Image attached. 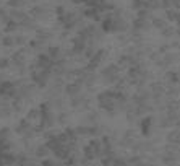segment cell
I'll return each instance as SVG.
<instances>
[{
    "instance_id": "52a82bcc",
    "label": "cell",
    "mask_w": 180,
    "mask_h": 166,
    "mask_svg": "<svg viewBox=\"0 0 180 166\" xmlns=\"http://www.w3.org/2000/svg\"><path fill=\"white\" fill-rule=\"evenodd\" d=\"M172 33H174V31H172L171 28H165L164 29V34H172Z\"/></svg>"
},
{
    "instance_id": "277c9868",
    "label": "cell",
    "mask_w": 180,
    "mask_h": 166,
    "mask_svg": "<svg viewBox=\"0 0 180 166\" xmlns=\"http://www.w3.org/2000/svg\"><path fill=\"white\" fill-rule=\"evenodd\" d=\"M167 138H169V142H180V134L179 132H171Z\"/></svg>"
},
{
    "instance_id": "7a4b0ae2",
    "label": "cell",
    "mask_w": 180,
    "mask_h": 166,
    "mask_svg": "<svg viewBox=\"0 0 180 166\" xmlns=\"http://www.w3.org/2000/svg\"><path fill=\"white\" fill-rule=\"evenodd\" d=\"M85 49V43H83V39H75V52H81V51Z\"/></svg>"
},
{
    "instance_id": "3957f363",
    "label": "cell",
    "mask_w": 180,
    "mask_h": 166,
    "mask_svg": "<svg viewBox=\"0 0 180 166\" xmlns=\"http://www.w3.org/2000/svg\"><path fill=\"white\" fill-rule=\"evenodd\" d=\"M67 91H68V95H71V96H75L77 93L79 91V85H68V88H67Z\"/></svg>"
},
{
    "instance_id": "6da1fadb",
    "label": "cell",
    "mask_w": 180,
    "mask_h": 166,
    "mask_svg": "<svg viewBox=\"0 0 180 166\" xmlns=\"http://www.w3.org/2000/svg\"><path fill=\"white\" fill-rule=\"evenodd\" d=\"M149 127H151V119L148 117V119H144L143 122H141V132H143L144 135H149Z\"/></svg>"
},
{
    "instance_id": "5b68a950",
    "label": "cell",
    "mask_w": 180,
    "mask_h": 166,
    "mask_svg": "<svg viewBox=\"0 0 180 166\" xmlns=\"http://www.w3.org/2000/svg\"><path fill=\"white\" fill-rule=\"evenodd\" d=\"M167 18L169 20H180V16L175 12H167Z\"/></svg>"
},
{
    "instance_id": "8992f818",
    "label": "cell",
    "mask_w": 180,
    "mask_h": 166,
    "mask_svg": "<svg viewBox=\"0 0 180 166\" xmlns=\"http://www.w3.org/2000/svg\"><path fill=\"white\" fill-rule=\"evenodd\" d=\"M154 26L156 28H161V29H162L165 25H164V21H162V20H154Z\"/></svg>"
}]
</instances>
